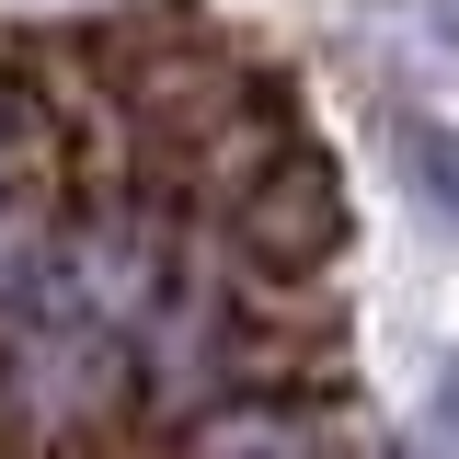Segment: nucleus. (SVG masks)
Segmentation results:
<instances>
[{"instance_id":"nucleus-4","label":"nucleus","mask_w":459,"mask_h":459,"mask_svg":"<svg viewBox=\"0 0 459 459\" xmlns=\"http://www.w3.org/2000/svg\"><path fill=\"white\" fill-rule=\"evenodd\" d=\"M425 448H437V459H459V356L437 368V391H425Z\"/></svg>"},{"instance_id":"nucleus-2","label":"nucleus","mask_w":459,"mask_h":459,"mask_svg":"<svg viewBox=\"0 0 459 459\" xmlns=\"http://www.w3.org/2000/svg\"><path fill=\"white\" fill-rule=\"evenodd\" d=\"M195 459H333L322 413H287V402H241L195 425Z\"/></svg>"},{"instance_id":"nucleus-1","label":"nucleus","mask_w":459,"mask_h":459,"mask_svg":"<svg viewBox=\"0 0 459 459\" xmlns=\"http://www.w3.org/2000/svg\"><path fill=\"white\" fill-rule=\"evenodd\" d=\"M241 253L253 264H276V276H310V264H333L344 253V172L322 150H287L241 184Z\"/></svg>"},{"instance_id":"nucleus-3","label":"nucleus","mask_w":459,"mask_h":459,"mask_svg":"<svg viewBox=\"0 0 459 459\" xmlns=\"http://www.w3.org/2000/svg\"><path fill=\"white\" fill-rule=\"evenodd\" d=\"M391 150H402V172H413V195L459 230V126H448V115H402Z\"/></svg>"}]
</instances>
